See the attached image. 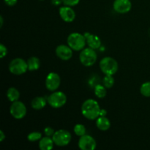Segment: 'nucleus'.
Returning <instances> with one entry per match:
<instances>
[{
	"mask_svg": "<svg viewBox=\"0 0 150 150\" xmlns=\"http://www.w3.org/2000/svg\"><path fill=\"white\" fill-rule=\"evenodd\" d=\"M100 106L97 100L87 99L82 103L81 114L86 119L95 120L100 117Z\"/></svg>",
	"mask_w": 150,
	"mask_h": 150,
	"instance_id": "nucleus-1",
	"label": "nucleus"
},
{
	"mask_svg": "<svg viewBox=\"0 0 150 150\" xmlns=\"http://www.w3.org/2000/svg\"><path fill=\"white\" fill-rule=\"evenodd\" d=\"M67 43L73 51H80L83 50L86 45V38L84 35L79 32H73L67 37Z\"/></svg>",
	"mask_w": 150,
	"mask_h": 150,
	"instance_id": "nucleus-2",
	"label": "nucleus"
},
{
	"mask_svg": "<svg viewBox=\"0 0 150 150\" xmlns=\"http://www.w3.org/2000/svg\"><path fill=\"white\" fill-rule=\"evenodd\" d=\"M100 68L105 75L114 76L119 69V64L115 59L111 57H105L100 61Z\"/></svg>",
	"mask_w": 150,
	"mask_h": 150,
	"instance_id": "nucleus-3",
	"label": "nucleus"
},
{
	"mask_svg": "<svg viewBox=\"0 0 150 150\" xmlns=\"http://www.w3.org/2000/svg\"><path fill=\"white\" fill-rule=\"evenodd\" d=\"M98 59V54L95 49L88 48L81 50L79 54L80 62L85 67H91L95 64Z\"/></svg>",
	"mask_w": 150,
	"mask_h": 150,
	"instance_id": "nucleus-4",
	"label": "nucleus"
},
{
	"mask_svg": "<svg viewBox=\"0 0 150 150\" xmlns=\"http://www.w3.org/2000/svg\"><path fill=\"white\" fill-rule=\"evenodd\" d=\"M48 104L54 108H59L64 106L67 103V96L60 91H54L47 97Z\"/></svg>",
	"mask_w": 150,
	"mask_h": 150,
	"instance_id": "nucleus-5",
	"label": "nucleus"
},
{
	"mask_svg": "<svg viewBox=\"0 0 150 150\" xmlns=\"http://www.w3.org/2000/svg\"><path fill=\"white\" fill-rule=\"evenodd\" d=\"M28 70L27 62L21 58H16L9 64V71L15 76H21Z\"/></svg>",
	"mask_w": 150,
	"mask_h": 150,
	"instance_id": "nucleus-6",
	"label": "nucleus"
},
{
	"mask_svg": "<svg viewBox=\"0 0 150 150\" xmlns=\"http://www.w3.org/2000/svg\"><path fill=\"white\" fill-rule=\"evenodd\" d=\"M52 139L56 146H67L71 142L72 136L69 131L61 129L55 131Z\"/></svg>",
	"mask_w": 150,
	"mask_h": 150,
	"instance_id": "nucleus-7",
	"label": "nucleus"
},
{
	"mask_svg": "<svg viewBox=\"0 0 150 150\" xmlns=\"http://www.w3.org/2000/svg\"><path fill=\"white\" fill-rule=\"evenodd\" d=\"M27 113L26 106L21 101H15L12 103L10 107V114L12 117L16 120H21Z\"/></svg>",
	"mask_w": 150,
	"mask_h": 150,
	"instance_id": "nucleus-8",
	"label": "nucleus"
},
{
	"mask_svg": "<svg viewBox=\"0 0 150 150\" xmlns=\"http://www.w3.org/2000/svg\"><path fill=\"white\" fill-rule=\"evenodd\" d=\"M61 84V78L58 73L51 72L47 75L45 81L46 89L50 92H54L59 89Z\"/></svg>",
	"mask_w": 150,
	"mask_h": 150,
	"instance_id": "nucleus-9",
	"label": "nucleus"
},
{
	"mask_svg": "<svg viewBox=\"0 0 150 150\" xmlns=\"http://www.w3.org/2000/svg\"><path fill=\"white\" fill-rule=\"evenodd\" d=\"M78 145L81 150H95L97 147V142L92 136L85 134L81 136Z\"/></svg>",
	"mask_w": 150,
	"mask_h": 150,
	"instance_id": "nucleus-10",
	"label": "nucleus"
},
{
	"mask_svg": "<svg viewBox=\"0 0 150 150\" xmlns=\"http://www.w3.org/2000/svg\"><path fill=\"white\" fill-rule=\"evenodd\" d=\"M73 50L68 45L62 44L56 48L55 53L57 57L63 61H67L73 57Z\"/></svg>",
	"mask_w": 150,
	"mask_h": 150,
	"instance_id": "nucleus-11",
	"label": "nucleus"
},
{
	"mask_svg": "<svg viewBox=\"0 0 150 150\" xmlns=\"http://www.w3.org/2000/svg\"><path fill=\"white\" fill-rule=\"evenodd\" d=\"M113 8L120 14H125L131 10L132 3L130 0H114Z\"/></svg>",
	"mask_w": 150,
	"mask_h": 150,
	"instance_id": "nucleus-12",
	"label": "nucleus"
},
{
	"mask_svg": "<svg viewBox=\"0 0 150 150\" xmlns=\"http://www.w3.org/2000/svg\"><path fill=\"white\" fill-rule=\"evenodd\" d=\"M59 13L61 18L67 23H71L74 21L76 17V12L72 8V7H70V6L64 5L61 7L59 10Z\"/></svg>",
	"mask_w": 150,
	"mask_h": 150,
	"instance_id": "nucleus-13",
	"label": "nucleus"
},
{
	"mask_svg": "<svg viewBox=\"0 0 150 150\" xmlns=\"http://www.w3.org/2000/svg\"><path fill=\"white\" fill-rule=\"evenodd\" d=\"M83 35L86 38V45H88L89 48L95 50L100 48L102 42H101V40L100 39L99 37L93 35V34L89 33V32H85Z\"/></svg>",
	"mask_w": 150,
	"mask_h": 150,
	"instance_id": "nucleus-14",
	"label": "nucleus"
},
{
	"mask_svg": "<svg viewBox=\"0 0 150 150\" xmlns=\"http://www.w3.org/2000/svg\"><path fill=\"white\" fill-rule=\"evenodd\" d=\"M47 103H48L47 98L42 96H38L32 99V102H31V106L33 109L39 111V110H42V108H45Z\"/></svg>",
	"mask_w": 150,
	"mask_h": 150,
	"instance_id": "nucleus-15",
	"label": "nucleus"
},
{
	"mask_svg": "<svg viewBox=\"0 0 150 150\" xmlns=\"http://www.w3.org/2000/svg\"><path fill=\"white\" fill-rule=\"evenodd\" d=\"M96 127L101 131H106L111 127V122L106 117H99L96 119Z\"/></svg>",
	"mask_w": 150,
	"mask_h": 150,
	"instance_id": "nucleus-16",
	"label": "nucleus"
},
{
	"mask_svg": "<svg viewBox=\"0 0 150 150\" xmlns=\"http://www.w3.org/2000/svg\"><path fill=\"white\" fill-rule=\"evenodd\" d=\"M54 142L52 138L46 136L39 141V149L40 150H51L54 148Z\"/></svg>",
	"mask_w": 150,
	"mask_h": 150,
	"instance_id": "nucleus-17",
	"label": "nucleus"
},
{
	"mask_svg": "<svg viewBox=\"0 0 150 150\" xmlns=\"http://www.w3.org/2000/svg\"><path fill=\"white\" fill-rule=\"evenodd\" d=\"M26 62H27L28 64V70H29V71H35L40 67V60L38 57H32Z\"/></svg>",
	"mask_w": 150,
	"mask_h": 150,
	"instance_id": "nucleus-18",
	"label": "nucleus"
},
{
	"mask_svg": "<svg viewBox=\"0 0 150 150\" xmlns=\"http://www.w3.org/2000/svg\"><path fill=\"white\" fill-rule=\"evenodd\" d=\"M6 95H7V98L9 100V101H10L11 103H13L15 101H17L19 100V98H20V92H19V91L16 88L10 87L7 89Z\"/></svg>",
	"mask_w": 150,
	"mask_h": 150,
	"instance_id": "nucleus-19",
	"label": "nucleus"
},
{
	"mask_svg": "<svg viewBox=\"0 0 150 150\" xmlns=\"http://www.w3.org/2000/svg\"><path fill=\"white\" fill-rule=\"evenodd\" d=\"M106 89L107 88L105 87L103 85H96L95 86V89H94V92H95V96L98 98H99V99H103L104 98H105L107 95Z\"/></svg>",
	"mask_w": 150,
	"mask_h": 150,
	"instance_id": "nucleus-20",
	"label": "nucleus"
},
{
	"mask_svg": "<svg viewBox=\"0 0 150 150\" xmlns=\"http://www.w3.org/2000/svg\"><path fill=\"white\" fill-rule=\"evenodd\" d=\"M114 81L113 76H110V75H105L104 78L103 79V85L107 89H110V88L113 87L114 85Z\"/></svg>",
	"mask_w": 150,
	"mask_h": 150,
	"instance_id": "nucleus-21",
	"label": "nucleus"
},
{
	"mask_svg": "<svg viewBox=\"0 0 150 150\" xmlns=\"http://www.w3.org/2000/svg\"><path fill=\"white\" fill-rule=\"evenodd\" d=\"M140 92L144 97L150 98V81L142 83L140 87Z\"/></svg>",
	"mask_w": 150,
	"mask_h": 150,
	"instance_id": "nucleus-22",
	"label": "nucleus"
},
{
	"mask_svg": "<svg viewBox=\"0 0 150 150\" xmlns=\"http://www.w3.org/2000/svg\"><path fill=\"white\" fill-rule=\"evenodd\" d=\"M73 132H74V133L76 136L81 137V136H84V135L86 134V129L83 125L76 124V125L74 126V128H73Z\"/></svg>",
	"mask_w": 150,
	"mask_h": 150,
	"instance_id": "nucleus-23",
	"label": "nucleus"
},
{
	"mask_svg": "<svg viewBox=\"0 0 150 150\" xmlns=\"http://www.w3.org/2000/svg\"><path fill=\"white\" fill-rule=\"evenodd\" d=\"M42 139V133L38 131H34L27 136V140L31 142H35Z\"/></svg>",
	"mask_w": 150,
	"mask_h": 150,
	"instance_id": "nucleus-24",
	"label": "nucleus"
},
{
	"mask_svg": "<svg viewBox=\"0 0 150 150\" xmlns=\"http://www.w3.org/2000/svg\"><path fill=\"white\" fill-rule=\"evenodd\" d=\"M63 4L64 5L70 6V7H74L76 6L79 2H80L81 0H62Z\"/></svg>",
	"mask_w": 150,
	"mask_h": 150,
	"instance_id": "nucleus-25",
	"label": "nucleus"
},
{
	"mask_svg": "<svg viewBox=\"0 0 150 150\" xmlns=\"http://www.w3.org/2000/svg\"><path fill=\"white\" fill-rule=\"evenodd\" d=\"M7 54V48L4 44L1 43L0 44V57L1 59L4 58V57H6Z\"/></svg>",
	"mask_w": 150,
	"mask_h": 150,
	"instance_id": "nucleus-26",
	"label": "nucleus"
},
{
	"mask_svg": "<svg viewBox=\"0 0 150 150\" xmlns=\"http://www.w3.org/2000/svg\"><path fill=\"white\" fill-rule=\"evenodd\" d=\"M43 132H44V134H45V136H49V137H52V136H54V133H55L54 129L51 127H45V128H44Z\"/></svg>",
	"mask_w": 150,
	"mask_h": 150,
	"instance_id": "nucleus-27",
	"label": "nucleus"
},
{
	"mask_svg": "<svg viewBox=\"0 0 150 150\" xmlns=\"http://www.w3.org/2000/svg\"><path fill=\"white\" fill-rule=\"evenodd\" d=\"M4 1L7 6L13 7V6L16 5V3L18 2V0H4Z\"/></svg>",
	"mask_w": 150,
	"mask_h": 150,
	"instance_id": "nucleus-28",
	"label": "nucleus"
},
{
	"mask_svg": "<svg viewBox=\"0 0 150 150\" xmlns=\"http://www.w3.org/2000/svg\"><path fill=\"white\" fill-rule=\"evenodd\" d=\"M51 2H52V4H54V5L59 6L62 3H63V1L62 0H51Z\"/></svg>",
	"mask_w": 150,
	"mask_h": 150,
	"instance_id": "nucleus-29",
	"label": "nucleus"
},
{
	"mask_svg": "<svg viewBox=\"0 0 150 150\" xmlns=\"http://www.w3.org/2000/svg\"><path fill=\"white\" fill-rule=\"evenodd\" d=\"M6 139V136L3 130H0V142H2Z\"/></svg>",
	"mask_w": 150,
	"mask_h": 150,
	"instance_id": "nucleus-30",
	"label": "nucleus"
},
{
	"mask_svg": "<svg viewBox=\"0 0 150 150\" xmlns=\"http://www.w3.org/2000/svg\"><path fill=\"white\" fill-rule=\"evenodd\" d=\"M107 115V111L103 108H101L100 111V117H106Z\"/></svg>",
	"mask_w": 150,
	"mask_h": 150,
	"instance_id": "nucleus-31",
	"label": "nucleus"
},
{
	"mask_svg": "<svg viewBox=\"0 0 150 150\" xmlns=\"http://www.w3.org/2000/svg\"><path fill=\"white\" fill-rule=\"evenodd\" d=\"M3 23H4V19H3L2 16H0V27H2Z\"/></svg>",
	"mask_w": 150,
	"mask_h": 150,
	"instance_id": "nucleus-32",
	"label": "nucleus"
},
{
	"mask_svg": "<svg viewBox=\"0 0 150 150\" xmlns=\"http://www.w3.org/2000/svg\"><path fill=\"white\" fill-rule=\"evenodd\" d=\"M149 37H150V29L149 30Z\"/></svg>",
	"mask_w": 150,
	"mask_h": 150,
	"instance_id": "nucleus-33",
	"label": "nucleus"
},
{
	"mask_svg": "<svg viewBox=\"0 0 150 150\" xmlns=\"http://www.w3.org/2000/svg\"><path fill=\"white\" fill-rule=\"evenodd\" d=\"M40 1H44V0H40Z\"/></svg>",
	"mask_w": 150,
	"mask_h": 150,
	"instance_id": "nucleus-34",
	"label": "nucleus"
}]
</instances>
